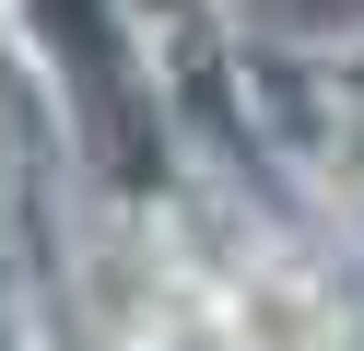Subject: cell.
<instances>
[{
  "label": "cell",
  "instance_id": "6da1fadb",
  "mask_svg": "<svg viewBox=\"0 0 364 351\" xmlns=\"http://www.w3.org/2000/svg\"><path fill=\"white\" fill-rule=\"evenodd\" d=\"M48 47H71L82 106H95L106 152H118V164H141V129H129V70H118V23H106V0H48Z\"/></svg>",
  "mask_w": 364,
  "mask_h": 351
}]
</instances>
